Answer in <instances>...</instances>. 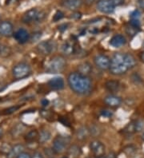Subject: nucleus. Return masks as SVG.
Masks as SVG:
<instances>
[{"instance_id": "f257e3e1", "label": "nucleus", "mask_w": 144, "mask_h": 158, "mask_svg": "<svg viewBox=\"0 0 144 158\" xmlns=\"http://www.w3.org/2000/svg\"><path fill=\"white\" fill-rule=\"evenodd\" d=\"M68 85L74 92L79 94H84L89 92L91 88V81L87 76H84L79 72L71 73L67 77Z\"/></svg>"}, {"instance_id": "f03ea898", "label": "nucleus", "mask_w": 144, "mask_h": 158, "mask_svg": "<svg viewBox=\"0 0 144 158\" xmlns=\"http://www.w3.org/2000/svg\"><path fill=\"white\" fill-rule=\"evenodd\" d=\"M128 70V68L124 63V54L121 53H117L114 54L111 59L110 71L114 75H122L126 73Z\"/></svg>"}, {"instance_id": "7ed1b4c3", "label": "nucleus", "mask_w": 144, "mask_h": 158, "mask_svg": "<svg viewBox=\"0 0 144 158\" xmlns=\"http://www.w3.org/2000/svg\"><path fill=\"white\" fill-rule=\"evenodd\" d=\"M67 62L63 56H55L49 61L46 66V71L49 73H61L65 69Z\"/></svg>"}, {"instance_id": "20e7f679", "label": "nucleus", "mask_w": 144, "mask_h": 158, "mask_svg": "<svg viewBox=\"0 0 144 158\" xmlns=\"http://www.w3.org/2000/svg\"><path fill=\"white\" fill-rule=\"evenodd\" d=\"M44 18V12L39 11L35 8H32L23 15L22 21L24 23H31L33 22H41Z\"/></svg>"}, {"instance_id": "39448f33", "label": "nucleus", "mask_w": 144, "mask_h": 158, "mask_svg": "<svg viewBox=\"0 0 144 158\" xmlns=\"http://www.w3.org/2000/svg\"><path fill=\"white\" fill-rule=\"evenodd\" d=\"M31 69L28 64L22 62L14 66L12 69V74L16 79H23L30 75Z\"/></svg>"}, {"instance_id": "423d86ee", "label": "nucleus", "mask_w": 144, "mask_h": 158, "mask_svg": "<svg viewBox=\"0 0 144 158\" xmlns=\"http://www.w3.org/2000/svg\"><path fill=\"white\" fill-rule=\"evenodd\" d=\"M70 142V138L68 137L58 136L53 141L52 148L55 153H62L65 151L68 143Z\"/></svg>"}, {"instance_id": "0eeeda50", "label": "nucleus", "mask_w": 144, "mask_h": 158, "mask_svg": "<svg viewBox=\"0 0 144 158\" xmlns=\"http://www.w3.org/2000/svg\"><path fill=\"white\" fill-rule=\"evenodd\" d=\"M56 49V43L54 41H42L37 46L38 53L42 55H48L54 52Z\"/></svg>"}, {"instance_id": "6e6552de", "label": "nucleus", "mask_w": 144, "mask_h": 158, "mask_svg": "<svg viewBox=\"0 0 144 158\" xmlns=\"http://www.w3.org/2000/svg\"><path fill=\"white\" fill-rule=\"evenodd\" d=\"M94 64L95 66L98 68V69H102V70H107V69H110V66H111V59L109 57L104 54H99L95 56L94 59Z\"/></svg>"}, {"instance_id": "1a4fd4ad", "label": "nucleus", "mask_w": 144, "mask_h": 158, "mask_svg": "<svg viewBox=\"0 0 144 158\" xmlns=\"http://www.w3.org/2000/svg\"><path fill=\"white\" fill-rule=\"evenodd\" d=\"M114 4L111 0H99L97 3V8L99 11L104 14H111L115 10Z\"/></svg>"}, {"instance_id": "9d476101", "label": "nucleus", "mask_w": 144, "mask_h": 158, "mask_svg": "<svg viewBox=\"0 0 144 158\" xmlns=\"http://www.w3.org/2000/svg\"><path fill=\"white\" fill-rule=\"evenodd\" d=\"M90 149L96 157L103 156L105 153V146L99 141H93L90 144Z\"/></svg>"}, {"instance_id": "9b49d317", "label": "nucleus", "mask_w": 144, "mask_h": 158, "mask_svg": "<svg viewBox=\"0 0 144 158\" xmlns=\"http://www.w3.org/2000/svg\"><path fill=\"white\" fill-rule=\"evenodd\" d=\"M14 27L11 23L3 21L0 23V35L4 37H11L13 35Z\"/></svg>"}, {"instance_id": "f8f14e48", "label": "nucleus", "mask_w": 144, "mask_h": 158, "mask_svg": "<svg viewBox=\"0 0 144 158\" xmlns=\"http://www.w3.org/2000/svg\"><path fill=\"white\" fill-rule=\"evenodd\" d=\"M14 38L20 44H24L30 39V35L27 30L20 28L14 34Z\"/></svg>"}, {"instance_id": "ddd939ff", "label": "nucleus", "mask_w": 144, "mask_h": 158, "mask_svg": "<svg viewBox=\"0 0 144 158\" xmlns=\"http://www.w3.org/2000/svg\"><path fill=\"white\" fill-rule=\"evenodd\" d=\"M48 85L55 90H60L64 88V80L61 77H53L48 81Z\"/></svg>"}, {"instance_id": "4468645a", "label": "nucleus", "mask_w": 144, "mask_h": 158, "mask_svg": "<svg viewBox=\"0 0 144 158\" xmlns=\"http://www.w3.org/2000/svg\"><path fill=\"white\" fill-rule=\"evenodd\" d=\"M126 44V39L123 35H116L113 36L110 41V45L115 48H119Z\"/></svg>"}, {"instance_id": "2eb2a0df", "label": "nucleus", "mask_w": 144, "mask_h": 158, "mask_svg": "<svg viewBox=\"0 0 144 158\" xmlns=\"http://www.w3.org/2000/svg\"><path fill=\"white\" fill-rule=\"evenodd\" d=\"M83 4L82 0H65L63 3L64 7L67 8L68 10H75L79 9Z\"/></svg>"}, {"instance_id": "dca6fc26", "label": "nucleus", "mask_w": 144, "mask_h": 158, "mask_svg": "<svg viewBox=\"0 0 144 158\" xmlns=\"http://www.w3.org/2000/svg\"><path fill=\"white\" fill-rule=\"evenodd\" d=\"M104 102L111 107H117L121 105L122 100L120 98L115 95H109L104 98Z\"/></svg>"}, {"instance_id": "f3484780", "label": "nucleus", "mask_w": 144, "mask_h": 158, "mask_svg": "<svg viewBox=\"0 0 144 158\" xmlns=\"http://www.w3.org/2000/svg\"><path fill=\"white\" fill-rule=\"evenodd\" d=\"M24 151V146L21 144H18L11 148L10 152L7 153V158H17L19 154Z\"/></svg>"}, {"instance_id": "a211bd4d", "label": "nucleus", "mask_w": 144, "mask_h": 158, "mask_svg": "<svg viewBox=\"0 0 144 158\" xmlns=\"http://www.w3.org/2000/svg\"><path fill=\"white\" fill-rule=\"evenodd\" d=\"M77 69H78V72L84 76H88L92 71V66L89 62H85L79 64L77 67Z\"/></svg>"}, {"instance_id": "6ab92c4d", "label": "nucleus", "mask_w": 144, "mask_h": 158, "mask_svg": "<svg viewBox=\"0 0 144 158\" xmlns=\"http://www.w3.org/2000/svg\"><path fill=\"white\" fill-rule=\"evenodd\" d=\"M75 50V45L72 42H69L67 41L66 43H64L62 46V52L65 55H71V54H74Z\"/></svg>"}, {"instance_id": "aec40b11", "label": "nucleus", "mask_w": 144, "mask_h": 158, "mask_svg": "<svg viewBox=\"0 0 144 158\" xmlns=\"http://www.w3.org/2000/svg\"><path fill=\"white\" fill-rule=\"evenodd\" d=\"M119 87H120V84L116 80H109V81H106L105 83V88L109 92H116L119 90Z\"/></svg>"}, {"instance_id": "412c9836", "label": "nucleus", "mask_w": 144, "mask_h": 158, "mask_svg": "<svg viewBox=\"0 0 144 158\" xmlns=\"http://www.w3.org/2000/svg\"><path fill=\"white\" fill-rule=\"evenodd\" d=\"M124 63L128 69H132L136 65V60L132 54H124Z\"/></svg>"}, {"instance_id": "4be33fe9", "label": "nucleus", "mask_w": 144, "mask_h": 158, "mask_svg": "<svg viewBox=\"0 0 144 158\" xmlns=\"http://www.w3.org/2000/svg\"><path fill=\"white\" fill-rule=\"evenodd\" d=\"M89 134H90L89 128H87L86 126H82V127H80L77 130L76 137L79 140L83 141V140L88 137Z\"/></svg>"}, {"instance_id": "5701e85b", "label": "nucleus", "mask_w": 144, "mask_h": 158, "mask_svg": "<svg viewBox=\"0 0 144 158\" xmlns=\"http://www.w3.org/2000/svg\"><path fill=\"white\" fill-rule=\"evenodd\" d=\"M68 154L73 158H78L82 154V149L79 145H73L68 148Z\"/></svg>"}, {"instance_id": "b1692460", "label": "nucleus", "mask_w": 144, "mask_h": 158, "mask_svg": "<svg viewBox=\"0 0 144 158\" xmlns=\"http://www.w3.org/2000/svg\"><path fill=\"white\" fill-rule=\"evenodd\" d=\"M38 137H39V133L37 131L36 129H34V130H31V131L29 132L25 136V140L27 142L33 143L35 142L38 140Z\"/></svg>"}, {"instance_id": "393cba45", "label": "nucleus", "mask_w": 144, "mask_h": 158, "mask_svg": "<svg viewBox=\"0 0 144 158\" xmlns=\"http://www.w3.org/2000/svg\"><path fill=\"white\" fill-rule=\"evenodd\" d=\"M51 137V134L48 130H42L39 133V137H38V141L41 144H44L47 142Z\"/></svg>"}, {"instance_id": "a878e982", "label": "nucleus", "mask_w": 144, "mask_h": 158, "mask_svg": "<svg viewBox=\"0 0 144 158\" xmlns=\"http://www.w3.org/2000/svg\"><path fill=\"white\" fill-rule=\"evenodd\" d=\"M24 129H25V126L23 125V124H18V125H16L13 128V129H12V136H13L14 137H18V136H19L20 134H22V133H23Z\"/></svg>"}, {"instance_id": "bb28decb", "label": "nucleus", "mask_w": 144, "mask_h": 158, "mask_svg": "<svg viewBox=\"0 0 144 158\" xmlns=\"http://www.w3.org/2000/svg\"><path fill=\"white\" fill-rule=\"evenodd\" d=\"M139 31H140V28H135V27H132L131 25H130V27H127L126 28V32H127V34L129 36L131 37L135 36Z\"/></svg>"}, {"instance_id": "cd10ccee", "label": "nucleus", "mask_w": 144, "mask_h": 158, "mask_svg": "<svg viewBox=\"0 0 144 158\" xmlns=\"http://www.w3.org/2000/svg\"><path fill=\"white\" fill-rule=\"evenodd\" d=\"M135 131V122H131L125 127L124 133H127V134H131V133H134Z\"/></svg>"}, {"instance_id": "c85d7f7f", "label": "nucleus", "mask_w": 144, "mask_h": 158, "mask_svg": "<svg viewBox=\"0 0 144 158\" xmlns=\"http://www.w3.org/2000/svg\"><path fill=\"white\" fill-rule=\"evenodd\" d=\"M89 131H90V134L94 136V137L98 136L100 133H101L100 128L98 127V126H97V125H91V126L89 128Z\"/></svg>"}, {"instance_id": "c756f323", "label": "nucleus", "mask_w": 144, "mask_h": 158, "mask_svg": "<svg viewBox=\"0 0 144 158\" xmlns=\"http://www.w3.org/2000/svg\"><path fill=\"white\" fill-rule=\"evenodd\" d=\"M41 37H42V33L38 31V32L33 33L31 36H30V39H31V43H36L41 39Z\"/></svg>"}, {"instance_id": "7c9ffc66", "label": "nucleus", "mask_w": 144, "mask_h": 158, "mask_svg": "<svg viewBox=\"0 0 144 158\" xmlns=\"http://www.w3.org/2000/svg\"><path fill=\"white\" fill-rule=\"evenodd\" d=\"M11 54V50L8 46H1L0 47V55L3 57L8 56Z\"/></svg>"}, {"instance_id": "2f4dec72", "label": "nucleus", "mask_w": 144, "mask_h": 158, "mask_svg": "<svg viewBox=\"0 0 144 158\" xmlns=\"http://www.w3.org/2000/svg\"><path fill=\"white\" fill-rule=\"evenodd\" d=\"M64 17V14L61 11V10H58L56 11V13L55 14L54 17H53V21L54 22H58L61 20Z\"/></svg>"}, {"instance_id": "473e14b6", "label": "nucleus", "mask_w": 144, "mask_h": 158, "mask_svg": "<svg viewBox=\"0 0 144 158\" xmlns=\"http://www.w3.org/2000/svg\"><path fill=\"white\" fill-rule=\"evenodd\" d=\"M144 129V123L142 121H137L135 122V131L141 132Z\"/></svg>"}, {"instance_id": "72a5a7b5", "label": "nucleus", "mask_w": 144, "mask_h": 158, "mask_svg": "<svg viewBox=\"0 0 144 158\" xmlns=\"http://www.w3.org/2000/svg\"><path fill=\"white\" fill-rule=\"evenodd\" d=\"M19 109V106H11L10 108L6 109V110L3 111V114H11L13 113H15V111H17Z\"/></svg>"}, {"instance_id": "f704fd0d", "label": "nucleus", "mask_w": 144, "mask_h": 158, "mask_svg": "<svg viewBox=\"0 0 144 158\" xmlns=\"http://www.w3.org/2000/svg\"><path fill=\"white\" fill-rule=\"evenodd\" d=\"M141 16L140 11L138 10H135L131 14V19H138Z\"/></svg>"}, {"instance_id": "c9c22d12", "label": "nucleus", "mask_w": 144, "mask_h": 158, "mask_svg": "<svg viewBox=\"0 0 144 158\" xmlns=\"http://www.w3.org/2000/svg\"><path fill=\"white\" fill-rule=\"evenodd\" d=\"M130 25L135 27V28H140L141 23L138 19H131L130 21Z\"/></svg>"}, {"instance_id": "e433bc0d", "label": "nucleus", "mask_w": 144, "mask_h": 158, "mask_svg": "<svg viewBox=\"0 0 144 158\" xmlns=\"http://www.w3.org/2000/svg\"><path fill=\"white\" fill-rule=\"evenodd\" d=\"M101 115L103 117V118H111L112 115H113V114H112L110 110H102L101 111Z\"/></svg>"}, {"instance_id": "4c0bfd02", "label": "nucleus", "mask_w": 144, "mask_h": 158, "mask_svg": "<svg viewBox=\"0 0 144 158\" xmlns=\"http://www.w3.org/2000/svg\"><path fill=\"white\" fill-rule=\"evenodd\" d=\"M111 2L114 4V6H118L124 3V0H111Z\"/></svg>"}, {"instance_id": "58836bf2", "label": "nucleus", "mask_w": 144, "mask_h": 158, "mask_svg": "<svg viewBox=\"0 0 144 158\" xmlns=\"http://www.w3.org/2000/svg\"><path fill=\"white\" fill-rule=\"evenodd\" d=\"M71 19H79L81 17H82V15L79 12H75L71 15Z\"/></svg>"}, {"instance_id": "ea45409f", "label": "nucleus", "mask_w": 144, "mask_h": 158, "mask_svg": "<svg viewBox=\"0 0 144 158\" xmlns=\"http://www.w3.org/2000/svg\"><path fill=\"white\" fill-rule=\"evenodd\" d=\"M17 158H31V156L27 152H22L21 154H19Z\"/></svg>"}, {"instance_id": "a19ab883", "label": "nucleus", "mask_w": 144, "mask_h": 158, "mask_svg": "<svg viewBox=\"0 0 144 158\" xmlns=\"http://www.w3.org/2000/svg\"><path fill=\"white\" fill-rule=\"evenodd\" d=\"M31 158H44L42 154L39 152H35L33 153V155L31 156Z\"/></svg>"}, {"instance_id": "79ce46f5", "label": "nucleus", "mask_w": 144, "mask_h": 158, "mask_svg": "<svg viewBox=\"0 0 144 158\" xmlns=\"http://www.w3.org/2000/svg\"><path fill=\"white\" fill-rule=\"evenodd\" d=\"M45 152H46V154L48 155L49 156H52L53 153H55V151L53 150V148H45Z\"/></svg>"}, {"instance_id": "37998d69", "label": "nucleus", "mask_w": 144, "mask_h": 158, "mask_svg": "<svg viewBox=\"0 0 144 158\" xmlns=\"http://www.w3.org/2000/svg\"><path fill=\"white\" fill-rule=\"evenodd\" d=\"M67 29V24H62L59 27V31H61V32H63L66 30Z\"/></svg>"}, {"instance_id": "c03bdc74", "label": "nucleus", "mask_w": 144, "mask_h": 158, "mask_svg": "<svg viewBox=\"0 0 144 158\" xmlns=\"http://www.w3.org/2000/svg\"><path fill=\"white\" fill-rule=\"evenodd\" d=\"M137 3H138V7L144 10V0H138L137 1Z\"/></svg>"}, {"instance_id": "a18cd8bd", "label": "nucleus", "mask_w": 144, "mask_h": 158, "mask_svg": "<svg viewBox=\"0 0 144 158\" xmlns=\"http://www.w3.org/2000/svg\"><path fill=\"white\" fill-rule=\"evenodd\" d=\"M41 104H42V106H47L49 105V101L46 100V99H42L41 101Z\"/></svg>"}, {"instance_id": "49530a36", "label": "nucleus", "mask_w": 144, "mask_h": 158, "mask_svg": "<svg viewBox=\"0 0 144 158\" xmlns=\"http://www.w3.org/2000/svg\"><path fill=\"white\" fill-rule=\"evenodd\" d=\"M59 121L62 122V123L64 125H67V126H69V123L67 122V120H65V118H61V119H60Z\"/></svg>"}, {"instance_id": "de8ad7c7", "label": "nucleus", "mask_w": 144, "mask_h": 158, "mask_svg": "<svg viewBox=\"0 0 144 158\" xmlns=\"http://www.w3.org/2000/svg\"><path fill=\"white\" fill-rule=\"evenodd\" d=\"M95 1L96 0H85V2H86V3L87 4V5H91V4L94 3Z\"/></svg>"}, {"instance_id": "09e8293b", "label": "nucleus", "mask_w": 144, "mask_h": 158, "mask_svg": "<svg viewBox=\"0 0 144 158\" xmlns=\"http://www.w3.org/2000/svg\"><path fill=\"white\" fill-rule=\"evenodd\" d=\"M107 158H116V156H115V154H114L113 152H111V153H109V154L107 155Z\"/></svg>"}, {"instance_id": "8fccbe9b", "label": "nucleus", "mask_w": 144, "mask_h": 158, "mask_svg": "<svg viewBox=\"0 0 144 158\" xmlns=\"http://www.w3.org/2000/svg\"><path fill=\"white\" fill-rule=\"evenodd\" d=\"M141 59L144 62V52L142 53V54H141Z\"/></svg>"}, {"instance_id": "3c124183", "label": "nucleus", "mask_w": 144, "mask_h": 158, "mask_svg": "<svg viewBox=\"0 0 144 158\" xmlns=\"http://www.w3.org/2000/svg\"><path fill=\"white\" fill-rule=\"evenodd\" d=\"M97 158H107V156H98V157H97Z\"/></svg>"}, {"instance_id": "603ef678", "label": "nucleus", "mask_w": 144, "mask_h": 158, "mask_svg": "<svg viewBox=\"0 0 144 158\" xmlns=\"http://www.w3.org/2000/svg\"><path fill=\"white\" fill-rule=\"evenodd\" d=\"M142 139L144 141V133H143V134H142Z\"/></svg>"}, {"instance_id": "864d4df0", "label": "nucleus", "mask_w": 144, "mask_h": 158, "mask_svg": "<svg viewBox=\"0 0 144 158\" xmlns=\"http://www.w3.org/2000/svg\"><path fill=\"white\" fill-rule=\"evenodd\" d=\"M62 158H68L67 156H63V157H62Z\"/></svg>"}, {"instance_id": "5fc2aeb1", "label": "nucleus", "mask_w": 144, "mask_h": 158, "mask_svg": "<svg viewBox=\"0 0 144 158\" xmlns=\"http://www.w3.org/2000/svg\"><path fill=\"white\" fill-rule=\"evenodd\" d=\"M87 158H90V157H87Z\"/></svg>"}, {"instance_id": "6e6d98bb", "label": "nucleus", "mask_w": 144, "mask_h": 158, "mask_svg": "<svg viewBox=\"0 0 144 158\" xmlns=\"http://www.w3.org/2000/svg\"><path fill=\"white\" fill-rule=\"evenodd\" d=\"M0 132H1V130H0Z\"/></svg>"}, {"instance_id": "4d7b16f0", "label": "nucleus", "mask_w": 144, "mask_h": 158, "mask_svg": "<svg viewBox=\"0 0 144 158\" xmlns=\"http://www.w3.org/2000/svg\"><path fill=\"white\" fill-rule=\"evenodd\" d=\"M64 1H65V0H64Z\"/></svg>"}, {"instance_id": "13d9d810", "label": "nucleus", "mask_w": 144, "mask_h": 158, "mask_svg": "<svg viewBox=\"0 0 144 158\" xmlns=\"http://www.w3.org/2000/svg\"><path fill=\"white\" fill-rule=\"evenodd\" d=\"M143 45H144V44H143Z\"/></svg>"}]
</instances>
